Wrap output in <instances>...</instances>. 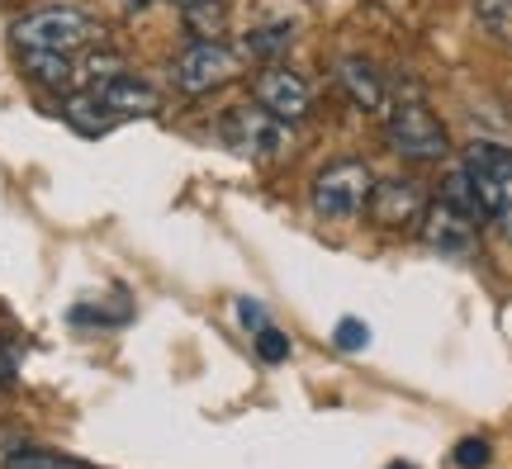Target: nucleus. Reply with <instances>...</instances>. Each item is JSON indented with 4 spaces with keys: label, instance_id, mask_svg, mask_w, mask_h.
<instances>
[{
    "label": "nucleus",
    "instance_id": "f257e3e1",
    "mask_svg": "<svg viewBox=\"0 0 512 469\" xmlns=\"http://www.w3.org/2000/svg\"><path fill=\"white\" fill-rule=\"evenodd\" d=\"M15 48H43V53H91L95 43L105 38V24L81 10V5H38L29 15L15 19Z\"/></svg>",
    "mask_w": 512,
    "mask_h": 469
},
{
    "label": "nucleus",
    "instance_id": "f03ea898",
    "mask_svg": "<svg viewBox=\"0 0 512 469\" xmlns=\"http://www.w3.org/2000/svg\"><path fill=\"white\" fill-rule=\"evenodd\" d=\"M460 166H465V176L475 185L484 218H494L503 237L512 242V152L503 143H470Z\"/></svg>",
    "mask_w": 512,
    "mask_h": 469
},
{
    "label": "nucleus",
    "instance_id": "7ed1b4c3",
    "mask_svg": "<svg viewBox=\"0 0 512 469\" xmlns=\"http://www.w3.org/2000/svg\"><path fill=\"white\" fill-rule=\"evenodd\" d=\"M370 190H375V171L356 157H342V162H328L313 176L309 204L313 214L328 218V223H351L356 214H366Z\"/></svg>",
    "mask_w": 512,
    "mask_h": 469
},
{
    "label": "nucleus",
    "instance_id": "20e7f679",
    "mask_svg": "<svg viewBox=\"0 0 512 469\" xmlns=\"http://www.w3.org/2000/svg\"><path fill=\"white\" fill-rule=\"evenodd\" d=\"M384 133H389V147H394L399 157H408V162H441V157L451 152L446 124H441L422 100H399V105H389Z\"/></svg>",
    "mask_w": 512,
    "mask_h": 469
},
{
    "label": "nucleus",
    "instance_id": "39448f33",
    "mask_svg": "<svg viewBox=\"0 0 512 469\" xmlns=\"http://www.w3.org/2000/svg\"><path fill=\"white\" fill-rule=\"evenodd\" d=\"M171 76H176V86H181L185 95H209V91H223L228 81H238L242 57L233 53L228 43H219V38H195V43L176 57Z\"/></svg>",
    "mask_w": 512,
    "mask_h": 469
},
{
    "label": "nucleus",
    "instance_id": "423d86ee",
    "mask_svg": "<svg viewBox=\"0 0 512 469\" xmlns=\"http://www.w3.org/2000/svg\"><path fill=\"white\" fill-rule=\"evenodd\" d=\"M223 138L238 147L242 157H252V162H280L285 152H290V124L285 119H275L266 114L261 105H238L228 119H223Z\"/></svg>",
    "mask_w": 512,
    "mask_h": 469
},
{
    "label": "nucleus",
    "instance_id": "0eeeda50",
    "mask_svg": "<svg viewBox=\"0 0 512 469\" xmlns=\"http://www.w3.org/2000/svg\"><path fill=\"white\" fill-rule=\"evenodd\" d=\"M252 100L266 109V114L285 119V124H299V119H309V114H313L309 81L294 72V67H266V72H256Z\"/></svg>",
    "mask_w": 512,
    "mask_h": 469
},
{
    "label": "nucleus",
    "instance_id": "6e6552de",
    "mask_svg": "<svg viewBox=\"0 0 512 469\" xmlns=\"http://www.w3.org/2000/svg\"><path fill=\"white\" fill-rule=\"evenodd\" d=\"M418 228H422V242L441 256H470L475 252V218L460 214L456 204H446V199H437V204L422 209Z\"/></svg>",
    "mask_w": 512,
    "mask_h": 469
},
{
    "label": "nucleus",
    "instance_id": "1a4fd4ad",
    "mask_svg": "<svg viewBox=\"0 0 512 469\" xmlns=\"http://www.w3.org/2000/svg\"><path fill=\"white\" fill-rule=\"evenodd\" d=\"M366 209L380 228H403V223H418L422 209H427V199H422V190L413 181L384 176V181H375V190H370Z\"/></svg>",
    "mask_w": 512,
    "mask_h": 469
},
{
    "label": "nucleus",
    "instance_id": "9d476101",
    "mask_svg": "<svg viewBox=\"0 0 512 469\" xmlns=\"http://www.w3.org/2000/svg\"><path fill=\"white\" fill-rule=\"evenodd\" d=\"M105 105L119 114V119H152V114H162V95L152 91L147 81H138V76H110V81H100V86H91Z\"/></svg>",
    "mask_w": 512,
    "mask_h": 469
},
{
    "label": "nucleus",
    "instance_id": "9b49d317",
    "mask_svg": "<svg viewBox=\"0 0 512 469\" xmlns=\"http://www.w3.org/2000/svg\"><path fill=\"white\" fill-rule=\"evenodd\" d=\"M337 81H342V91L356 100V109H366V114H389V91H384L380 72L370 67V62H361V57H342L337 62Z\"/></svg>",
    "mask_w": 512,
    "mask_h": 469
},
{
    "label": "nucleus",
    "instance_id": "f8f14e48",
    "mask_svg": "<svg viewBox=\"0 0 512 469\" xmlns=\"http://www.w3.org/2000/svg\"><path fill=\"white\" fill-rule=\"evenodd\" d=\"M62 119H67V124L81 133V138H105V133L119 124V114H114V109L105 105V100H100L91 86L62 100Z\"/></svg>",
    "mask_w": 512,
    "mask_h": 469
},
{
    "label": "nucleus",
    "instance_id": "ddd939ff",
    "mask_svg": "<svg viewBox=\"0 0 512 469\" xmlns=\"http://www.w3.org/2000/svg\"><path fill=\"white\" fill-rule=\"evenodd\" d=\"M19 62H24V76L48 86V91H67L76 81V62L67 53H43V48H19Z\"/></svg>",
    "mask_w": 512,
    "mask_h": 469
},
{
    "label": "nucleus",
    "instance_id": "4468645a",
    "mask_svg": "<svg viewBox=\"0 0 512 469\" xmlns=\"http://www.w3.org/2000/svg\"><path fill=\"white\" fill-rule=\"evenodd\" d=\"M294 38H299V29H294L290 19H256L252 29H247V38H242V48L256 57H280L294 48Z\"/></svg>",
    "mask_w": 512,
    "mask_h": 469
},
{
    "label": "nucleus",
    "instance_id": "2eb2a0df",
    "mask_svg": "<svg viewBox=\"0 0 512 469\" xmlns=\"http://www.w3.org/2000/svg\"><path fill=\"white\" fill-rule=\"evenodd\" d=\"M181 15L195 38H219L228 29V5L223 0H190V5H181Z\"/></svg>",
    "mask_w": 512,
    "mask_h": 469
},
{
    "label": "nucleus",
    "instance_id": "dca6fc26",
    "mask_svg": "<svg viewBox=\"0 0 512 469\" xmlns=\"http://www.w3.org/2000/svg\"><path fill=\"white\" fill-rule=\"evenodd\" d=\"M5 469H86L81 460H67V455H53V451H38V446H19L0 460Z\"/></svg>",
    "mask_w": 512,
    "mask_h": 469
},
{
    "label": "nucleus",
    "instance_id": "f3484780",
    "mask_svg": "<svg viewBox=\"0 0 512 469\" xmlns=\"http://www.w3.org/2000/svg\"><path fill=\"white\" fill-rule=\"evenodd\" d=\"M441 199H446V204H456L460 214H470L475 223L484 218V209H479V199H475V185H470V176H465V166H456V171L446 176V190H441Z\"/></svg>",
    "mask_w": 512,
    "mask_h": 469
},
{
    "label": "nucleus",
    "instance_id": "a211bd4d",
    "mask_svg": "<svg viewBox=\"0 0 512 469\" xmlns=\"http://www.w3.org/2000/svg\"><path fill=\"white\" fill-rule=\"evenodd\" d=\"M119 72H128V62L119 53H86V62L76 67V76L86 81V86H100V81H110V76H119Z\"/></svg>",
    "mask_w": 512,
    "mask_h": 469
},
{
    "label": "nucleus",
    "instance_id": "6ab92c4d",
    "mask_svg": "<svg viewBox=\"0 0 512 469\" xmlns=\"http://www.w3.org/2000/svg\"><path fill=\"white\" fill-rule=\"evenodd\" d=\"M475 15L494 38L512 43V0H475Z\"/></svg>",
    "mask_w": 512,
    "mask_h": 469
},
{
    "label": "nucleus",
    "instance_id": "aec40b11",
    "mask_svg": "<svg viewBox=\"0 0 512 469\" xmlns=\"http://www.w3.org/2000/svg\"><path fill=\"white\" fill-rule=\"evenodd\" d=\"M252 337H256V356H261V361L275 365V361H285V356H290V337H285L275 323H266L261 332H252Z\"/></svg>",
    "mask_w": 512,
    "mask_h": 469
},
{
    "label": "nucleus",
    "instance_id": "412c9836",
    "mask_svg": "<svg viewBox=\"0 0 512 469\" xmlns=\"http://www.w3.org/2000/svg\"><path fill=\"white\" fill-rule=\"evenodd\" d=\"M489 441H484V436H465V441H460L456 446V465L460 469H484L489 465Z\"/></svg>",
    "mask_w": 512,
    "mask_h": 469
},
{
    "label": "nucleus",
    "instance_id": "4be33fe9",
    "mask_svg": "<svg viewBox=\"0 0 512 469\" xmlns=\"http://www.w3.org/2000/svg\"><path fill=\"white\" fill-rule=\"evenodd\" d=\"M332 337H337V346H342V351H361V346L370 342V327L361 323V318H342Z\"/></svg>",
    "mask_w": 512,
    "mask_h": 469
},
{
    "label": "nucleus",
    "instance_id": "5701e85b",
    "mask_svg": "<svg viewBox=\"0 0 512 469\" xmlns=\"http://www.w3.org/2000/svg\"><path fill=\"white\" fill-rule=\"evenodd\" d=\"M238 323L247 327V332H261V327H266V308L256 304V299H238Z\"/></svg>",
    "mask_w": 512,
    "mask_h": 469
},
{
    "label": "nucleus",
    "instance_id": "b1692460",
    "mask_svg": "<svg viewBox=\"0 0 512 469\" xmlns=\"http://www.w3.org/2000/svg\"><path fill=\"white\" fill-rule=\"evenodd\" d=\"M0 384H15V356L0 351Z\"/></svg>",
    "mask_w": 512,
    "mask_h": 469
},
{
    "label": "nucleus",
    "instance_id": "393cba45",
    "mask_svg": "<svg viewBox=\"0 0 512 469\" xmlns=\"http://www.w3.org/2000/svg\"><path fill=\"white\" fill-rule=\"evenodd\" d=\"M389 469H413V465H403V460H394V465H389Z\"/></svg>",
    "mask_w": 512,
    "mask_h": 469
}]
</instances>
